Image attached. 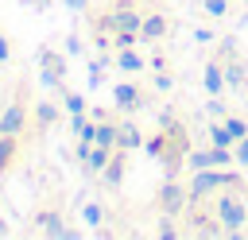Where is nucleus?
<instances>
[{"label": "nucleus", "instance_id": "obj_6", "mask_svg": "<svg viewBox=\"0 0 248 240\" xmlns=\"http://www.w3.org/2000/svg\"><path fill=\"white\" fill-rule=\"evenodd\" d=\"M186 236L217 240V236H225V228H221V225H213V217H209L205 209H194V213H190V228H186Z\"/></svg>", "mask_w": 248, "mask_h": 240}, {"label": "nucleus", "instance_id": "obj_8", "mask_svg": "<svg viewBox=\"0 0 248 240\" xmlns=\"http://www.w3.org/2000/svg\"><path fill=\"white\" fill-rule=\"evenodd\" d=\"M112 105L120 108V112H136V108H143V93H140V85H116L112 89Z\"/></svg>", "mask_w": 248, "mask_h": 240}, {"label": "nucleus", "instance_id": "obj_16", "mask_svg": "<svg viewBox=\"0 0 248 240\" xmlns=\"http://www.w3.org/2000/svg\"><path fill=\"white\" fill-rule=\"evenodd\" d=\"M225 85H229V89H244V85H248V70L236 66V62H229V66H225Z\"/></svg>", "mask_w": 248, "mask_h": 240}, {"label": "nucleus", "instance_id": "obj_18", "mask_svg": "<svg viewBox=\"0 0 248 240\" xmlns=\"http://www.w3.org/2000/svg\"><path fill=\"white\" fill-rule=\"evenodd\" d=\"M186 166H190V170H202V166H217V159H213V147H209V151H190V155H186Z\"/></svg>", "mask_w": 248, "mask_h": 240}, {"label": "nucleus", "instance_id": "obj_12", "mask_svg": "<svg viewBox=\"0 0 248 240\" xmlns=\"http://www.w3.org/2000/svg\"><path fill=\"white\" fill-rule=\"evenodd\" d=\"M116 139H120V124H112V120H97V135H93V143L116 151Z\"/></svg>", "mask_w": 248, "mask_h": 240}, {"label": "nucleus", "instance_id": "obj_4", "mask_svg": "<svg viewBox=\"0 0 248 240\" xmlns=\"http://www.w3.org/2000/svg\"><path fill=\"white\" fill-rule=\"evenodd\" d=\"M35 225V232H43V236H50V240H66V232H70V225H62V213L58 209H43V213H35L31 217Z\"/></svg>", "mask_w": 248, "mask_h": 240}, {"label": "nucleus", "instance_id": "obj_14", "mask_svg": "<svg viewBox=\"0 0 248 240\" xmlns=\"http://www.w3.org/2000/svg\"><path fill=\"white\" fill-rule=\"evenodd\" d=\"M143 143V135H140V128L132 124V120H124L120 124V139H116V147H124V151H136Z\"/></svg>", "mask_w": 248, "mask_h": 240}, {"label": "nucleus", "instance_id": "obj_31", "mask_svg": "<svg viewBox=\"0 0 248 240\" xmlns=\"http://www.w3.org/2000/svg\"><path fill=\"white\" fill-rule=\"evenodd\" d=\"M244 4H248V0H244Z\"/></svg>", "mask_w": 248, "mask_h": 240}, {"label": "nucleus", "instance_id": "obj_29", "mask_svg": "<svg viewBox=\"0 0 248 240\" xmlns=\"http://www.w3.org/2000/svg\"><path fill=\"white\" fill-rule=\"evenodd\" d=\"M62 4H66V8H74V12H81V8H85V0H62Z\"/></svg>", "mask_w": 248, "mask_h": 240}, {"label": "nucleus", "instance_id": "obj_23", "mask_svg": "<svg viewBox=\"0 0 248 240\" xmlns=\"http://www.w3.org/2000/svg\"><path fill=\"white\" fill-rule=\"evenodd\" d=\"M143 147H147V155H155V159H163V155H167V132H163V135H155V139H147Z\"/></svg>", "mask_w": 248, "mask_h": 240}, {"label": "nucleus", "instance_id": "obj_10", "mask_svg": "<svg viewBox=\"0 0 248 240\" xmlns=\"http://www.w3.org/2000/svg\"><path fill=\"white\" fill-rule=\"evenodd\" d=\"M202 77H205V93H209V97H221V93H225V66H221V62H209V66L202 70Z\"/></svg>", "mask_w": 248, "mask_h": 240}, {"label": "nucleus", "instance_id": "obj_3", "mask_svg": "<svg viewBox=\"0 0 248 240\" xmlns=\"http://www.w3.org/2000/svg\"><path fill=\"white\" fill-rule=\"evenodd\" d=\"M39 62H43V85H46V89H62L66 58H62V54H54V50H39Z\"/></svg>", "mask_w": 248, "mask_h": 240}, {"label": "nucleus", "instance_id": "obj_26", "mask_svg": "<svg viewBox=\"0 0 248 240\" xmlns=\"http://www.w3.org/2000/svg\"><path fill=\"white\" fill-rule=\"evenodd\" d=\"M232 151H236V163H240V166H248V135H244V139H236V143H232Z\"/></svg>", "mask_w": 248, "mask_h": 240}, {"label": "nucleus", "instance_id": "obj_19", "mask_svg": "<svg viewBox=\"0 0 248 240\" xmlns=\"http://www.w3.org/2000/svg\"><path fill=\"white\" fill-rule=\"evenodd\" d=\"M81 221H85L89 228H101V221H105V209H101L97 201H85V205H81Z\"/></svg>", "mask_w": 248, "mask_h": 240}, {"label": "nucleus", "instance_id": "obj_5", "mask_svg": "<svg viewBox=\"0 0 248 240\" xmlns=\"http://www.w3.org/2000/svg\"><path fill=\"white\" fill-rule=\"evenodd\" d=\"M167 31H170V19L163 12H147L140 23V43H159V39H167Z\"/></svg>", "mask_w": 248, "mask_h": 240}, {"label": "nucleus", "instance_id": "obj_30", "mask_svg": "<svg viewBox=\"0 0 248 240\" xmlns=\"http://www.w3.org/2000/svg\"><path fill=\"white\" fill-rule=\"evenodd\" d=\"M0 236H8V225H4V221H0Z\"/></svg>", "mask_w": 248, "mask_h": 240}, {"label": "nucleus", "instance_id": "obj_24", "mask_svg": "<svg viewBox=\"0 0 248 240\" xmlns=\"http://www.w3.org/2000/svg\"><path fill=\"white\" fill-rule=\"evenodd\" d=\"M225 124H229L232 139H244V135H248V120H240V116H225Z\"/></svg>", "mask_w": 248, "mask_h": 240}, {"label": "nucleus", "instance_id": "obj_7", "mask_svg": "<svg viewBox=\"0 0 248 240\" xmlns=\"http://www.w3.org/2000/svg\"><path fill=\"white\" fill-rule=\"evenodd\" d=\"M23 124H27V108H23V101H12L0 112V135H19Z\"/></svg>", "mask_w": 248, "mask_h": 240}, {"label": "nucleus", "instance_id": "obj_15", "mask_svg": "<svg viewBox=\"0 0 248 240\" xmlns=\"http://www.w3.org/2000/svg\"><path fill=\"white\" fill-rule=\"evenodd\" d=\"M209 143H213V147H232V143H236L225 120H217V124H209Z\"/></svg>", "mask_w": 248, "mask_h": 240}, {"label": "nucleus", "instance_id": "obj_9", "mask_svg": "<svg viewBox=\"0 0 248 240\" xmlns=\"http://www.w3.org/2000/svg\"><path fill=\"white\" fill-rule=\"evenodd\" d=\"M124 170H128V151H124V147H116V151H112V159H108V166H105L101 174H105V182H108V186H120V182H124Z\"/></svg>", "mask_w": 248, "mask_h": 240}, {"label": "nucleus", "instance_id": "obj_28", "mask_svg": "<svg viewBox=\"0 0 248 240\" xmlns=\"http://www.w3.org/2000/svg\"><path fill=\"white\" fill-rule=\"evenodd\" d=\"M27 8H35V12H43V8H50V0H23Z\"/></svg>", "mask_w": 248, "mask_h": 240}, {"label": "nucleus", "instance_id": "obj_1", "mask_svg": "<svg viewBox=\"0 0 248 240\" xmlns=\"http://www.w3.org/2000/svg\"><path fill=\"white\" fill-rule=\"evenodd\" d=\"M213 209H217V225L225 228V236H244L248 209H244V201H240V194H236V190H232V194H221Z\"/></svg>", "mask_w": 248, "mask_h": 240}, {"label": "nucleus", "instance_id": "obj_21", "mask_svg": "<svg viewBox=\"0 0 248 240\" xmlns=\"http://www.w3.org/2000/svg\"><path fill=\"white\" fill-rule=\"evenodd\" d=\"M62 105H66V112L74 116V112H85V97L81 93H74V89H62Z\"/></svg>", "mask_w": 248, "mask_h": 240}, {"label": "nucleus", "instance_id": "obj_25", "mask_svg": "<svg viewBox=\"0 0 248 240\" xmlns=\"http://www.w3.org/2000/svg\"><path fill=\"white\" fill-rule=\"evenodd\" d=\"M205 116H213V120H225V116H229V108H225V101H221V97H213V101L205 105Z\"/></svg>", "mask_w": 248, "mask_h": 240}, {"label": "nucleus", "instance_id": "obj_2", "mask_svg": "<svg viewBox=\"0 0 248 240\" xmlns=\"http://www.w3.org/2000/svg\"><path fill=\"white\" fill-rule=\"evenodd\" d=\"M190 205H194V197H190V186H178L174 178H167V182L159 186V209H163V213H170V217H182Z\"/></svg>", "mask_w": 248, "mask_h": 240}, {"label": "nucleus", "instance_id": "obj_17", "mask_svg": "<svg viewBox=\"0 0 248 240\" xmlns=\"http://www.w3.org/2000/svg\"><path fill=\"white\" fill-rule=\"evenodd\" d=\"M12 159H16V135H0V174L12 170Z\"/></svg>", "mask_w": 248, "mask_h": 240}, {"label": "nucleus", "instance_id": "obj_13", "mask_svg": "<svg viewBox=\"0 0 248 240\" xmlns=\"http://www.w3.org/2000/svg\"><path fill=\"white\" fill-rule=\"evenodd\" d=\"M143 66H147V62H143V58H140L132 46H124V50L116 54V70H124V74H140Z\"/></svg>", "mask_w": 248, "mask_h": 240}, {"label": "nucleus", "instance_id": "obj_27", "mask_svg": "<svg viewBox=\"0 0 248 240\" xmlns=\"http://www.w3.org/2000/svg\"><path fill=\"white\" fill-rule=\"evenodd\" d=\"M12 58V43H8V35H0V62H8Z\"/></svg>", "mask_w": 248, "mask_h": 240}, {"label": "nucleus", "instance_id": "obj_20", "mask_svg": "<svg viewBox=\"0 0 248 240\" xmlns=\"http://www.w3.org/2000/svg\"><path fill=\"white\" fill-rule=\"evenodd\" d=\"M35 120H39L43 128H50V124H58V108H54L50 101H43V105H35Z\"/></svg>", "mask_w": 248, "mask_h": 240}, {"label": "nucleus", "instance_id": "obj_22", "mask_svg": "<svg viewBox=\"0 0 248 240\" xmlns=\"http://www.w3.org/2000/svg\"><path fill=\"white\" fill-rule=\"evenodd\" d=\"M202 8H205V15H213V19L229 15V0H202Z\"/></svg>", "mask_w": 248, "mask_h": 240}, {"label": "nucleus", "instance_id": "obj_11", "mask_svg": "<svg viewBox=\"0 0 248 240\" xmlns=\"http://www.w3.org/2000/svg\"><path fill=\"white\" fill-rule=\"evenodd\" d=\"M108 159H112V147H101V143H93V147H89V155H85L81 163H85V170L101 174V170L108 166Z\"/></svg>", "mask_w": 248, "mask_h": 240}]
</instances>
